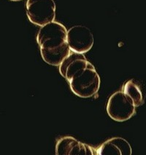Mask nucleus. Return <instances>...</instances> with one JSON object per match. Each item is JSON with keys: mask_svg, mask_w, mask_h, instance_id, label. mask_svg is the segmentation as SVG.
I'll use <instances>...</instances> for the list:
<instances>
[{"mask_svg": "<svg viewBox=\"0 0 146 155\" xmlns=\"http://www.w3.org/2000/svg\"><path fill=\"white\" fill-rule=\"evenodd\" d=\"M135 106L122 91H118L110 97L107 104V112L112 120L124 122L135 114Z\"/></svg>", "mask_w": 146, "mask_h": 155, "instance_id": "4", "label": "nucleus"}, {"mask_svg": "<svg viewBox=\"0 0 146 155\" xmlns=\"http://www.w3.org/2000/svg\"><path fill=\"white\" fill-rule=\"evenodd\" d=\"M100 77L91 63L86 68L78 71L69 81L71 91L80 98H90L94 95L100 87Z\"/></svg>", "mask_w": 146, "mask_h": 155, "instance_id": "2", "label": "nucleus"}, {"mask_svg": "<svg viewBox=\"0 0 146 155\" xmlns=\"http://www.w3.org/2000/svg\"><path fill=\"white\" fill-rule=\"evenodd\" d=\"M91 64L83 53H70L59 65L60 74L69 82L78 71Z\"/></svg>", "mask_w": 146, "mask_h": 155, "instance_id": "7", "label": "nucleus"}, {"mask_svg": "<svg viewBox=\"0 0 146 155\" xmlns=\"http://www.w3.org/2000/svg\"><path fill=\"white\" fill-rule=\"evenodd\" d=\"M26 15L33 24L42 26L54 21L56 4L53 0H27Z\"/></svg>", "mask_w": 146, "mask_h": 155, "instance_id": "3", "label": "nucleus"}, {"mask_svg": "<svg viewBox=\"0 0 146 155\" xmlns=\"http://www.w3.org/2000/svg\"><path fill=\"white\" fill-rule=\"evenodd\" d=\"M122 92L133 102L135 107L142 105L144 103L143 95L139 84L134 80L127 81L122 88Z\"/></svg>", "mask_w": 146, "mask_h": 155, "instance_id": "9", "label": "nucleus"}, {"mask_svg": "<svg viewBox=\"0 0 146 155\" xmlns=\"http://www.w3.org/2000/svg\"><path fill=\"white\" fill-rule=\"evenodd\" d=\"M66 40L70 50L86 53L92 48L94 42L91 31L84 26H75L67 31Z\"/></svg>", "mask_w": 146, "mask_h": 155, "instance_id": "5", "label": "nucleus"}, {"mask_svg": "<svg viewBox=\"0 0 146 155\" xmlns=\"http://www.w3.org/2000/svg\"><path fill=\"white\" fill-rule=\"evenodd\" d=\"M10 1H14V2H18V1H21V0H10Z\"/></svg>", "mask_w": 146, "mask_h": 155, "instance_id": "10", "label": "nucleus"}, {"mask_svg": "<svg viewBox=\"0 0 146 155\" xmlns=\"http://www.w3.org/2000/svg\"><path fill=\"white\" fill-rule=\"evenodd\" d=\"M66 34V27L57 21L41 26L37 36V42L45 62L58 66L70 53Z\"/></svg>", "mask_w": 146, "mask_h": 155, "instance_id": "1", "label": "nucleus"}, {"mask_svg": "<svg viewBox=\"0 0 146 155\" xmlns=\"http://www.w3.org/2000/svg\"><path fill=\"white\" fill-rule=\"evenodd\" d=\"M57 155H93L94 149L72 136L60 138L56 145Z\"/></svg>", "mask_w": 146, "mask_h": 155, "instance_id": "6", "label": "nucleus"}, {"mask_svg": "<svg viewBox=\"0 0 146 155\" xmlns=\"http://www.w3.org/2000/svg\"><path fill=\"white\" fill-rule=\"evenodd\" d=\"M96 154L98 155H131L132 154V150L130 144L127 140L120 137H115L102 143L97 149Z\"/></svg>", "mask_w": 146, "mask_h": 155, "instance_id": "8", "label": "nucleus"}]
</instances>
